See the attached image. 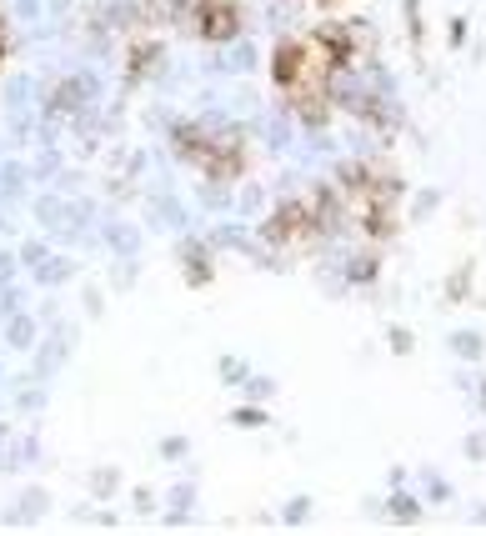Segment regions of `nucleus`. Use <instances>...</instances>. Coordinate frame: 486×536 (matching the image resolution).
I'll use <instances>...</instances> for the list:
<instances>
[{"label":"nucleus","mask_w":486,"mask_h":536,"mask_svg":"<svg viewBox=\"0 0 486 536\" xmlns=\"http://www.w3.org/2000/svg\"><path fill=\"white\" fill-rule=\"evenodd\" d=\"M196 31L206 41H231L241 31V16H236V6H226V0H206V6L196 11Z\"/></svg>","instance_id":"f257e3e1"},{"label":"nucleus","mask_w":486,"mask_h":536,"mask_svg":"<svg viewBox=\"0 0 486 536\" xmlns=\"http://www.w3.org/2000/svg\"><path fill=\"white\" fill-rule=\"evenodd\" d=\"M301 66H306V51L301 46H276V56H271V76H276V86H296L301 81Z\"/></svg>","instance_id":"f03ea898"},{"label":"nucleus","mask_w":486,"mask_h":536,"mask_svg":"<svg viewBox=\"0 0 486 536\" xmlns=\"http://www.w3.org/2000/svg\"><path fill=\"white\" fill-rule=\"evenodd\" d=\"M301 226H306V206H281V211L271 216L266 236H271V241H286V236H296Z\"/></svg>","instance_id":"7ed1b4c3"},{"label":"nucleus","mask_w":486,"mask_h":536,"mask_svg":"<svg viewBox=\"0 0 486 536\" xmlns=\"http://www.w3.org/2000/svg\"><path fill=\"white\" fill-rule=\"evenodd\" d=\"M316 36H321V46L336 56V66H346V56H351V36H346L341 26H321Z\"/></svg>","instance_id":"20e7f679"},{"label":"nucleus","mask_w":486,"mask_h":536,"mask_svg":"<svg viewBox=\"0 0 486 536\" xmlns=\"http://www.w3.org/2000/svg\"><path fill=\"white\" fill-rule=\"evenodd\" d=\"M151 61H161V51H156V46H136V51H131V76H146Z\"/></svg>","instance_id":"39448f33"},{"label":"nucleus","mask_w":486,"mask_h":536,"mask_svg":"<svg viewBox=\"0 0 486 536\" xmlns=\"http://www.w3.org/2000/svg\"><path fill=\"white\" fill-rule=\"evenodd\" d=\"M151 11H156V16H176L181 0H151Z\"/></svg>","instance_id":"423d86ee"},{"label":"nucleus","mask_w":486,"mask_h":536,"mask_svg":"<svg viewBox=\"0 0 486 536\" xmlns=\"http://www.w3.org/2000/svg\"><path fill=\"white\" fill-rule=\"evenodd\" d=\"M186 276H191V281H206V276H211V266H206L201 256H191V271H186Z\"/></svg>","instance_id":"0eeeda50"},{"label":"nucleus","mask_w":486,"mask_h":536,"mask_svg":"<svg viewBox=\"0 0 486 536\" xmlns=\"http://www.w3.org/2000/svg\"><path fill=\"white\" fill-rule=\"evenodd\" d=\"M351 276H356V281H371V276H376V261H356Z\"/></svg>","instance_id":"6e6552de"},{"label":"nucleus","mask_w":486,"mask_h":536,"mask_svg":"<svg viewBox=\"0 0 486 536\" xmlns=\"http://www.w3.org/2000/svg\"><path fill=\"white\" fill-rule=\"evenodd\" d=\"M0 56H6V31H0Z\"/></svg>","instance_id":"1a4fd4ad"}]
</instances>
